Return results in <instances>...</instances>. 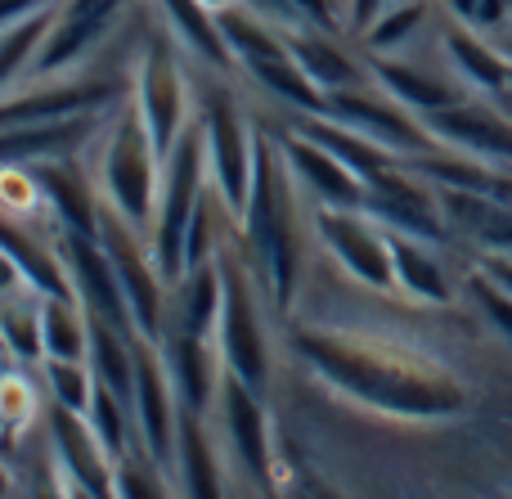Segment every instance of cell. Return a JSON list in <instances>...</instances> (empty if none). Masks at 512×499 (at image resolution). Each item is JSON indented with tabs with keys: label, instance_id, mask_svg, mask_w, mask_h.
<instances>
[{
	"label": "cell",
	"instance_id": "1",
	"mask_svg": "<svg viewBox=\"0 0 512 499\" xmlns=\"http://www.w3.org/2000/svg\"><path fill=\"white\" fill-rule=\"evenodd\" d=\"M297 351L315 365V374H324L328 383L378 405V410L409 414V419H450L468 405V392L441 365H427V360L355 347V342L324 338V333H301Z\"/></svg>",
	"mask_w": 512,
	"mask_h": 499
},
{
	"label": "cell",
	"instance_id": "2",
	"mask_svg": "<svg viewBox=\"0 0 512 499\" xmlns=\"http://www.w3.org/2000/svg\"><path fill=\"white\" fill-rule=\"evenodd\" d=\"M243 230L261 261V275L270 284L274 302L288 306L292 279H297V239H292V189H288V153H274V144H256L252 194L243 207Z\"/></svg>",
	"mask_w": 512,
	"mask_h": 499
},
{
	"label": "cell",
	"instance_id": "3",
	"mask_svg": "<svg viewBox=\"0 0 512 499\" xmlns=\"http://www.w3.org/2000/svg\"><path fill=\"white\" fill-rule=\"evenodd\" d=\"M158 144H153L149 126L140 117V104L117 108V117L104 126V144H99V185L113 198V212L140 230L158 216Z\"/></svg>",
	"mask_w": 512,
	"mask_h": 499
},
{
	"label": "cell",
	"instance_id": "4",
	"mask_svg": "<svg viewBox=\"0 0 512 499\" xmlns=\"http://www.w3.org/2000/svg\"><path fill=\"white\" fill-rule=\"evenodd\" d=\"M203 126H185L176 149L167 153V180L158 194V216H153V257L167 284H180L185 275V239L194 225L198 198H203Z\"/></svg>",
	"mask_w": 512,
	"mask_h": 499
},
{
	"label": "cell",
	"instance_id": "5",
	"mask_svg": "<svg viewBox=\"0 0 512 499\" xmlns=\"http://www.w3.org/2000/svg\"><path fill=\"white\" fill-rule=\"evenodd\" d=\"M135 104L149 126L158 153L167 158L176 140L189 126V104H185V72H180L176 45L167 32H158L140 54V72H135Z\"/></svg>",
	"mask_w": 512,
	"mask_h": 499
},
{
	"label": "cell",
	"instance_id": "6",
	"mask_svg": "<svg viewBox=\"0 0 512 499\" xmlns=\"http://www.w3.org/2000/svg\"><path fill=\"white\" fill-rule=\"evenodd\" d=\"M221 270H225V306H221L225 369L261 392L265 387V338H261V315H256L248 270H243V261L234 257V252H221Z\"/></svg>",
	"mask_w": 512,
	"mask_h": 499
},
{
	"label": "cell",
	"instance_id": "7",
	"mask_svg": "<svg viewBox=\"0 0 512 499\" xmlns=\"http://www.w3.org/2000/svg\"><path fill=\"white\" fill-rule=\"evenodd\" d=\"M203 149L207 162H212V180L221 185V203L230 207L234 216H243L252 194V167H256V144L243 131L239 113L225 95H212L203 108Z\"/></svg>",
	"mask_w": 512,
	"mask_h": 499
},
{
	"label": "cell",
	"instance_id": "8",
	"mask_svg": "<svg viewBox=\"0 0 512 499\" xmlns=\"http://www.w3.org/2000/svg\"><path fill=\"white\" fill-rule=\"evenodd\" d=\"M319 239L333 248V257L351 270L355 279H364L369 288H391L396 284V261H391V239L355 207H319L315 216Z\"/></svg>",
	"mask_w": 512,
	"mask_h": 499
},
{
	"label": "cell",
	"instance_id": "9",
	"mask_svg": "<svg viewBox=\"0 0 512 499\" xmlns=\"http://www.w3.org/2000/svg\"><path fill=\"white\" fill-rule=\"evenodd\" d=\"M99 243L108 248V257H113V266H117V279H122V293H126V306H131L135 329L158 338L162 311H167V302H162V284H167V279H162L158 266H149L140 239H135V225L126 221L122 212L104 216Z\"/></svg>",
	"mask_w": 512,
	"mask_h": 499
},
{
	"label": "cell",
	"instance_id": "10",
	"mask_svg": "<svg viewBox=\"0 0 512 499\" xmlns=\"http://www.w3.org/2000/svg\"><path fill=\"white\" fill-rule=\"evenodd\" d=\"M135 428H140V441L149 450V459H158L162 468H171L180 446V419H176V387H171L167 360H158L153 351H140L135 356Z\"/></svg>",
	"mask_w": 512,
	"mask_h": 499
},
{
	"label": "cell",
	"instance_id": "11",
	"mask_svg": "<svg viewBox=\"0 0 512 499\" xmlns=\"http://www.w3.org/2000/svg\"><path fill=\"white\" fill-rule=\"evenodd\" d=\"M63 266H68V275H72V288L86 297L90 315H104L117 329L135 324L131 306H126V293H122V279H117V266L104 243H95V234L68 230V239H63Z\"/></svg>",
	"mask_w": 512,
	"mask_h": 499
},
{
	"label": "cell",
	"instance_id": "12",
	"mask_svg": "<svg viewBox=\"0 0 512 499\" xmlns=\"http://www.w3.org/2000/svg\"><path fill=\"white\" fill-rule=\"evenodd\" d=\"M328 108H333L337 122L364 131L369 140H378L382 149H391V153H423V149H432V140H436L427 122L423 126L409 122L396 104H382V99L360 95V90H337V95L328 99Z\"/></svg>",
	"mask_w": 512,
	"mask_h": 499
},
{
	"label": "cell",
	"instance_id": "13",
	"mask_svg": "<svg viewBox=\"0 0 512 499\" xmlns=\"http://www.w3.org/2000/svg\"><path fill=\"white\" fill-rule=\"evenodd\" d=\"M50 432H54V450L63 459V473H72L81 495H108L117 491V473H108V450L99 441V432H90L77 419V410L68 405H54L50 414Z\"/></svg>",
	"mask_w": 512,
	"mask_h": 499
},
{
	"label": "cell",
	"instance_id": "14",
	"mask_svg": "<svg viewBox=\"0 0 512 499\" xmlns=\"http://www.w3.org/2000/svg\"><path fill=\"white\" fill-rule=\"evenodd\" d=\"M122 5L126 0H68L63 18L54 23V32L45 36L32 72H59V68H68V63H77L81 54L108 32V23H113V14Z\"/></svg>",
	"mask_w": 512,
	"mask_h": 499
},
{
	"label": "cell",
	"instance_id": "15",
	"mask_svg": "<svg viewBox=\"0 0 512 499\" xmlns=\"http://www.w3.org/2000/svg\"><path fill=\"white\" fill-rule=\"evenodd\" d=\"M382 221L400 225L405 234H418V239H441V221H436V198L432 189H423V180L409 176L400 167H387L378 180L369 185V203Z\"/></svg>",
	"mask_w": 512,
	"mask_h": 499
},
{
	"label": "cell",
	"instance_id": "16",
	"mask_svg": "<svg viewBox=\"0 0 512 499\" xmlns=\"http://www.w3.org/2000/svg\"><path fill=\"white\" fill-rule=\"evenodd\" d=\"M162 360H167L171 387H176V401L185 414H203L216 396V351L207 347L203 333H189L171 324V338L162 347Z\"/></svg>",
	"mask_w": 512,
	"mask_h": 499
},
{
	"label": "cell",
	"instance_id": "17",
	"mask_svg": "<svg viewBox=\"0 0 512 499\" xmlns=\"http://www.w3.org/2000/svg\"><path fill=\"white\" fill-rule=\"evenodd\" d=\"M283 153H288L297 180H306V185L315 189L324 203H337V207H364V203H369V194H364V180L355 176V171L346 167L342 158H333L324 144L310 140V135H301V131L288 135Z\"/></svg>",
	"mask_w": 512,
	"mask_h": 499
},
{
	"label": "cell",
	"instance_id": "18",
	"mask_svg": "<svg viewBox=\"0 0 512 499\" xmlns=\"http://www.w3.org/2000/svg\"><path fill=\"white\" fill-rule=\"evenodd\" d=\"M221 396H225V428H230V446L243 459V468L256 477L270 473V441H265V414L256 405V387H248L239 374L221 378Z\"/></svg>",
	"mask_w": 512,
	"mask_h": 499
},
{
	"label": "cell",
	"instance_id": "19",
	"mask_svg": "<svg viewBox=\"0 0 512 499\" xmlns=\"http://www.w3.org/2000/svg\"><path fill=\"white\" fill-rule=\"evenodd\" d=\"M95 131V117L77 113V117H54V122H23V126H5V158L9 167H23V162H50L72 153L77 144L90 140Z\"/></svg>",
	"mask_w": 512,
	"mask_h": 499
},
{
	"label": "cell",
	"instance_id": "20",
	"mask_svg": "<svg viewBox=\"0 0 512 499\" xmlns=\"http://www.w3.org/2000/svg\"><path fill=\"white\" fill-rule=\"evenodd\" d=\"M427 126H432L436 140H450V144H463V149H472V153H490V158L512 162V122H504V117L450 104V108L427 113Z\"/></svg>",
	"mask_w": 512,
	"mask_h": 499
},
{
	"label": "cell",
	"instance_id": "21",
	"mask_svg": "<svg viewBox=\"0 0 512 499\" xmlns=\"http://www.w3.org/2000/svg\"><path fill=\"white\" fill-rule=\"evenodd\" d=\"M441 203H445V212L468 234H477L486 248L512 252V203L490 198V194H472V189H450V185H441Z\"/></svg>",
	"mask_w": 512,
	"mask_h": 499
},
{
	"label": "cell",
	"instance_id": "22",
	"mask_svg": "<svg viewBox=\"0 0 512 499\" xmlns=\"http://www.w3.org/2000/svg\"><path fill=\"white\" fill-rule=\"evenodd\" d=\"M301 135H310V140L324 144L333 158H342L364 185H373L387 167H396V162L382 153L378 140H369L364 131H355V126H346V122H319V117H306V122H301Z\"/></svg>",
	"mask_w": 512,
	"mask_h": 499
},
{
	"label": "cell",
	"instance_id": "23",
	"mask_svg": "<svg viewBox=\"0 0 512 499\" xmlns=\"http://www.w3.org/2000/svg\"><path fill=\"white\" fill-rule=\"evenodd\" d=\"M225 306V270L221 261H207L180 275V297H176V329L189 333H212Z\"/></svg>",
	"mask_w": 512,
	"mask_h": 499
},
{
	"label": "cell",
	"instance_id": "24",
	"mask_svg": "<svg viewBox=\"0 0 512 499\" xmlns=\"http://www.w3.org/2000/svg\"><path fill=\"white\" fill-rule=\"evenodd\" d=\"M41 185V194L54 203L59 221H68V230H81V234H99L95 230V198H90V185L81 180V171H72L68 162H32L27 167Z\"/></svg>",
	"mask_w": 512,
	"mask_h": 499
},
{
	"label": "cell",
	"instance_id": "25",
	"mask_svg": "<svg viewBox=\"0 0 512 499\" xmlns=\"http://www.w3.org/2000/svg\"><path fill=\"white\" fill-rule=\"evenodd\" d=\"M113 95L108 86H59V90H32V95H9L5 104V126L23 122H54V117H77L90 113L95 104Z\"/></svg>",
	"mask_w": 512,
	"mask_h": 499
},
{
	"label": "cell",
	"instance_id": "26",
	"mask_svg": "<svg viewBox=\"0 0 512 499\" xmlns=\"http://www.w3.org/2000/svg\"><path fill=\"white\" fill-rule=\"evenodd\" d=\"M387 239H391V261H396V284L405 288L409 297H423V302H436V306L450 302V279L436 266L432 252L405 230L387 234Z\"/></svg>",
	"mask_w": 512,
	"mask_h": 499
},
{
	"label": "cell",
	"instance_id": "27",
	"mask_svg": "<svg viewBox=\"0 0 512 499\" xmlns=\"http://www.w3.org/2000/svg\"><path fill=\"white\" fill-rule=\"evenodd\" d=\"M5 257L18 266V275L27 279V288H36L41 297H77L72 293V275L63 266V257H50L45 248H36L14 221L5 225Z\"/></svg>",
	"mask_w": 512,
	"mask_h": 499
},
{
	"label": "cell",
	"instance_id": "28",
	"mask_svg": "<svg viewBox=\"0 0 512 499\" xmlns=\"http://www.w3.org/2000/svg\"><path fill=\"white\" fill-rule=\"evenodd\" d=\"M45 297L36 288H5V306H0V324H5V342L18 360L32 365L45 356V320H41Z\"/></svg>",
	"mask_w": 512,
	"mask_h": 499
},
{
	"label": "cell",
	"instance_id": "29",
	"mask_svg": "<svg viewBox=\"0 0 512 499\" xmlns=\"http://www.w3.org/2000/svg\"><path fill=\"white\" fill-rule=\"evenodd\" d=\"M45 356L50 360H81L90 351V320L77 311L72 297H45Z\"/></svg>",
	"mask_w": 512,
	"mask_h": 499
},
{
	"label": "cell",
	"instance_id": "30",
	"mask_svg": "<svg viewBox=\"0 0 512 499\" xmlns=\"http://www.w3.org/2000/svg\"><path fill=\"white\" fill-rule=\"evenodd\" d=\"M445 45H450L454 68H459L472 86L490 90V95H499V90L512 86V63L504 59V54L490 50L486 41H477V36H468V32H450Z\"/></svg>",
	"mask_w": 512,
	"mask_h": 499
},
{
	"label": "cell",
	"instance_id": "31",
	"mask_svg": "<svg viewBox=\"0 0 512 499\" xmlns=\"http://www.w3.org/2000/svg\"><path fill=\"white\" fill-rule=\"evenodd\" d=\"M203 414H185L180 410V473H185V491L198 499H212L221 495V482H216V459L212 446H207V432H203Z\"/></svg>",
	"mask_w": 512,
	"mask_h": 499
},
{
	"label": "cell",
	"instance_id": "32",
	"mask_svg": "<svg viewBox=\"0 0 512 499\" xmlns=\"http://www.w3.org/2000/svg\"><path fill=\"white\" fill-rule=\"evenodd\" d=\"M378 81L387 86V95H396L400 104L418 108V113H436V108L459 104V90L441 86L436 77H423L418 68H405V63H378Z\"/></svg>",
	"mask_w": 512,
	"mask_h": 499
},
{
	"label": "cell",
	"instance_id": "33",
	"mask_svg": "<svg viewBox=\"0 0 512 499\" xmlns=\"http://www.w3.org/2000/svg\"><path fill=\"white\" fill-rule=\"evenodd\" d=\"M162 5H167V18L180 32V41H189L212 63H230V45H225V36H221V23H216V14L203 0H162Z\"/></svg>",
	"mask_w": 512,
	"mask_h": 499
},
{
	"label": "cell",
	"instance_id": "34",
	"mask_svg": "<svg viewBox=\"0 0 512 499\" xmlns=\"http://www.w3.org/2000/svg\"><path fill=\"white\" fill-rule=\"evenodd\" d=\"M292 59L306 68V77L315 81V86H324L328 95H337V90H351V81L360 77L355 72V63L346 59L342 50H337L333 41H315V36H301V41H292Z\"/></svg>",
	"mask_w": 512,
	"mask_h": 499
},
{
	"label": "cell",
	"instance_id": "35",
	"mask_svg": "<svg viewBox=\"0 0 512 499\" xmlns=\"http://www.w3.org/2000/svg\"><path fill=\"white\" fill-rule=\"evenodd\" d=\"M216 23H221V36H225V45H230V54H239L248 68H256V63H270V59H283V54H288V45H279L252 14H243V9H221V14H216Z\"/></svg>",
	"mask_w": 512,
	"mask_h": 499
},
{
	"label": "cell",
	"instance_id": "36",
	"mask_svg": "<svg viewBox=\"0 0 512 499\" xmlns=\"http://www.w3.org/2000/svg\"><path fill=\"white\" fill-rule=\"evenodd\" d=\"M252 72L274 90V95L288 99V104H297V108H324V95H319V86L306 77V68H301V63L292 59V50L283 54V59L256 63Z\"/></svg>",
	"mask_w": 512,
	"mask_h": 499
},
{
	"label": "cell",
	"instance_id": "37",
	"mask_svg": "<svg viewBox=\"0 0 512 499\" xmlns=\"http://www.w3.org/2000/svg\"><path fill=\"white\" fill-rule=\"evenodd\" d=\"M50 32H54V14H27V18L5 23V54H0V72H5V81H18L27 54H32V63H36V45H41Z\"/></svg>",
	"mask_w": 512,
	"mask_h": 499
},
{
	"label": "cell",
	"instance_id": "38",
	"mask_svg": "<svg viewBox=\"0 0 512 499\" xmlns=\"http://www.w3.org/2000/svg\"><path fill=\"white\" fill-rule=\"evenodd\" d=\"M90 419H95V432H99V441H104V450L113 459H122L126 437H131V428H126V396L113 392L108 383H99L95 401H90Z\"/></svg>",
	"mask_w": 512,
	"mask_h": 499
},
{
	"label": "cell",
	"instance_id": "39",
	"mask_svg": "<svg viewBox=\"0 0 512 499\" xmlns=\"http://www.w3.org/2000/svg\"><path fill=\"white\" fill-rule=\"evenodd\" d=\"M45 378H50L54 405H68V410H77V414L90 410L99 378H90L81 360H50V365H45Z\"/></svg>",
	"mask_w": 512,
	"mask_h": 499
},
{
	"label": "cell",
	"instance_id": "40",
	"mask_svg": "<svg viewBox=\"0 0 512 499\" xmlns=\"http://www.w3.org/2000/svg\"><path fill=\"white\" fill-rule=\"evenodd\" d=\"M423 23V5L418 0H400L396 9H387V14H378L369 23V45L373 50H387V45H400L409 41V32Z\"/></svg>",
	"mask_w": 512,
	"mask_h": 499
},
{
	"label": "cell",
	"instance_id": "41",
	"mask_svg": "<svg viewBox=\"0 0 512 499\" xmlns=\"http://www.w3.org/2000/svg\"><path fill=\"white\" fill-rule=\"evenodd\" d=\"M32 419H36V392L27 387L23 374H9L5 378V428H9V437H18Z\"/></svg>",
	"mask_w": 512,
	"mask_h": 499
},
{
	"label": "cell",
	"instance_id": "42",
	"mask_svg": "<svg viewBox=\"0 0 512 499\" xmlns=\"http://www.w3.org/2000/svg\"><path fill=\"white\" fill-rule=\"evenodd\" d=\"M472 293H477V302L486 306L490 320H495L499 329L512 338V293H508V288L499 284L495 275H486V270H481V275H472Z\"/></svg>",
	"mask_w": 512,
	"mask_h": 499
},
{
	"label": "cell",
	"instance_id": "43",
	"mask_svg": "<svg viewBox=\"0 0 512 499\" xmlns=\"http://www.w3.org/2000/svg\"><path fill=\"white\" fill-rule=\"evenodd\" d=\"M158 459H149V464H135V459H122V468H117V495H162L167 486L153 482V473H158Z\"/></svg>",
	"mask_w": 512,
	"mask_h": 499
},
{
	"label": "cell",
	"instance_id": "44",
	"mask_svg": "<svg viewBox=\"0 0 512 499\" xmlns=\"http://www.w3.org/2000/svg\"><path fill=\"white\" fill-rule=\"evenodd\" d=\"M378 9H382V0H351V18H355V27H369L373 18H378Z\"/></svg>",
	"mask_w": 512,
	"mask_h": 499
},
{
	"label": "cell",
	"instance_id": "45",
	"mask_svg": "<svg viewBox=\"0 0 512 499\" xmlns=\"http://www.w3.org/2000/svg\"><path fill=\"white\" fill-rule=\"evenodd\" d=\"M36 5H50V0H5V23H14V18H27V14H36Z\"/></svg>",
	"mask_w": 512,
	"mask_h": 499
},
{
	"label": "cell",
	"instance_id": "46",
	"mask_svg": "<svg viewBox=\"0 0 512 499\" xmlns=\"http://www.w3.org/2000/svg\"><path fill=\"white\" fill-rule=\"evenodd\" d=\"M445 5H450L459 18H477V5H481V0H445Z\"/></svg>",
	"mask_w": 512,
	"mask_h": 499
},
{
	"label": "cell",
	"instance_id": "47",
	"mask_svg": "<svg viewBox=\"0 0 512 499\" xmlns=\"http://www.w3.org/2000/svg\"><path fill=\"white\" fill-rule=\"evenodd\" d=\"M207 9H212V14H221V9H234V0H203Z\"/></svg>",
	"mask_w": 512,
	"mask_h": 499
}]
</instances>
